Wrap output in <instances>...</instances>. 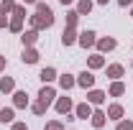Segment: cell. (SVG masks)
I'll use <instances>...</instances> for the list:
<instances>
[{"label": "cell", "mask_w": 133, "mask_h": 130, "mask_svg": "<svg viewBox=\"0 0 133 130\" xmlns=\"http://www.w3.org/2000/svg\"><path fill=\"white\" fill-rule=\"evenodd\" d=\"M51 23H54V13H36V16H31V26L38 31V28H49Z\"/></svg>", "instance_id": "obj_1"}, {"label": "cell", "mask_w": 133, "mask_h": 130, "mask_svg": "<svg viewBox=\"0 0 133 130\" xmlns=\"http://www.w3.org/2000/svg\"><path fill=\"white\" fill-rule=\"evenodd\" d=\"M54 97H56V92H54L51 87H44V89L38 92V99H41L44 105H51V99H54Z\"/></svg>", "instance_id": "obj_2"}, {"label": "cell", "mask_w": 133, "mask_h": 130, "mask_svg": "<svg viewBox=\"0 0 133 130\" xmlns=\"http://www.w3.org/2000/svg\"><path fill=\"white\" fill-rule=\"evenodd\" d=\"M62 41H64L66 46H72V44L77 41V33H74V26H66V28H64V36H62Z\"/></svg>", "instance_id": "obj_3"}, {"label": "cell", "mask_w": 133, "mask_h": 130, "mask_svg": "<svg viewBox=\"0 0 133 130\" xmlns=\"http://www.w3.org/2000/svg\"><path fill=\"white\" fill-rule=\"evenodd\" d=\"M56 110H59V115H69V110H72V99L62 97L59 102H56Z\"/></svg>", "instance_id": "obj_4"}, {"label": "cell", "mask_w": 133, "mask_h": 130, "mask_svg": "<svg viewBox=\"0 0 133 130\" xmlns=\"http://www.w3.org/2000/svg\"><path fill=\"white\" fill-rule=\"evenodd\" d=\"M77 84L87 89V87H92V84H95V77H92L90 71H84V74H79V79H77Z\"/></svg>", "instance_id": "obj_5"}, {"label": "cell", "mask_w": 133, "mask_h": 130, "mask_svg": "<svg viewBox=\"0 0 133 130\" xmlns=\"http://www.w3.org/2000/svg\"><path fill=\"white\" fill-rule=\"evenodd\" d=\"M87 99H90L92 105H102V102H105V92H100V89H92V92L87 95Z\"/></svg>", "instance_id": "obj_6"}, {"label": "cell", "mask_w": 133, "mask_h": 130, "mask_svg": "<svg viewBox=\"0 0 133 130\" xmlns=\"http://www.w3.org/2000/svg\"><path fill=\"white\" fill-rule=\"evenodd\" d=\"M77 41H79V44H82L84 49H87V46H92V44H95V33H92V31H84L82 36L77 38Z\"/></svg>", "instance_id": "obj_7"}, {"label": "cell", "mask_w": 133, "mask_h": 130, "mask_svg": "<svg viewBox=\"0 0 133 130\" xmlns=\"http://www.w3.org/2000/svg\"><path fill=\"white\" fill-rule=\"evenodd\" d=\"M21 38H23V46H33V44H36V38H38V33H36V28H33V31H26Z\"/></svg>", "instance_id": "obj_8"}, {"label": "cell", "mask_w": 133, "mask_h": 130, "mask_svg": "<svg viewBox=\"0 0 133 130\" xmlns=\"http://www.w3.org/2000/svg\"><path fill=\"white\" fill-rule=\"evenodd\" d=\"M23 61H26V64H36V61H38V51L36 49H26L23 51Z\"/></svg>", "instance_id": "obj_9"}, {"label": "cell", "mask_w": 133, "mask_h": 130, "mask_svg": "<svg viewBox=\"0 0 133 130\" xmlns=\"http://www.w3.org/2000/svg\"><path fill=\"white\" fill-rule=\"evenodd\" d=\"M77 117H79V120H87V117H92V107H90L87 102H84V105H79V107H77Z\"/></svg>", "instance_id": "obj_10"}, {"label": "cell", "mask_w": 133, "mask_h": 130, "mask_svg": "<svg viewBox=\"0 0 133 130\" xmlns=\"http://www.w3.org/2000/svg\"><path fill=\"white\" fill-rule=\"evenodd\" d=\"M108 117H110V120H120V117H123V107H120V105H110V107H108Z\"/></svg>", "instance_id": "obj_11"}, {"label": "cell", "mask_w": 133, "mask_h": 130, "mask_svg": "<svg viewBox=\"0 0 133 130\" xmlns=\"http://www.w3.org/2000/svg\"><path fill=\"white\" fill-rule=\"evenodd\" d=\"M59 84H62L64 89H72V87L77 84V79H74L72 74H62V77H59Z\"/></svg>", "instance_id": "obj_12"}, {"label": "cell", "mask_w": 133, "mask_h": 130, "mask_svg": "<svg viewBox=\"0 0 133 130\" xmlns=\"http://www.w3.org/2000/svg\"><path fill=\"white\" fill-rule=\"evenodd\" d=\"M97 49H100V51L115 49V38H100V41H97Z\"/></svg>", "instance_id": "obj_13"}, {"label": "cell", "mask_w": 133, "mask_h": 130, "mask_svg": "<svg viewBox=\"0 0 133 130\" xmlns=\"http://www.w3.org/2000/svg\"><path fill=\"white\" fill-rule=\"evenodd\" d=\"M13 102H16V107H26L28 105V95L26 92H16L13 95Z\"/></svg>", "instance_id": "obj_14"}, {"label": "cell", "mask_w": 133, "mask_h": 130, "mask_svg": "<svg viewBox=\"0 0 133 130\" xmlns=\"http://www.w3.org/2000/svg\"><path fill=\"white\" fill-rule=\"evenodd\" d=\"M92 10V0H79V5H77V13L79 16H87Z\"/></svg>", "instance_id": "obj_15"}, {"label": "cell", "mask_w": 133, "mask_h": 130, "mask_svg": "<svg viewBox=\"0 0 133 130\" xmlns=\"http://www.w3.org/2000/svg\"><path fill=\"white\" fill-rule=\"evenodd\" d=\"M87 64L92 66V69H100V66L105 64V59H102V56H100V54H92V56H90V59H87Z\"/></svg>", "instance_id": "obj_16"}, {"label": "cell", "mask_w": 133, "mask_h": 130, "mask_svg": "<svg viewBox=\"0 0 133 130\" xmlns=\"http://www.w3.org/2000/svg\"><path fill=\"white\" fill-rule=\"evenodd\" d=\"M105 117H108V115L105 112H92V125H95V128H102V125H105Z\"/></svg>", "instance_id": "obj_17"}, {"label": "cell", "mask_w": 133, "mask_h": 130, "mask_svg": "<svg viewBox=\"0 0 133 130\" xmlns=\"http://www.w3.org/2000/svg\"><path fill=\"white\" fill-rule=\"evenodd\" d=\"M13 87H16V82L10 79V77H3V79H0V89H3V92H13Z\"/></svg>", "instance_id": "obj_18"}, {"label": "cell", "mask_w": 133, "mask_h": 130, "mask_svg": "<svg viewBox=\"0 0 133 130\" xmlns=\"http://www.w3.org/2000/svg\"><path fill=\"white\" fill-rule=\"evenodd\" d=\"M108 77H113V79L123 77V66H120V64H113V66H108Z\"/></svg>", "instance_id": "obj_19"}, {"label": "cell", "mask_w": 133, "mask_h": 130, "mask_svg": "<svg viewBox=\"0 0 133 130\" xmlns=\"http://www.w3.org/2000/svg\"><path fill=\"white\" fill-rule=\"evenodd\" d=\"M41 79H44V84H46V82H54V79H56V71H54L51 66H46V69L41 71Z\"/></svg>", "instance_id": "obj_20"}, {"label": "cell", "mask_w": 133, "mask_h": 130, "mask_svg": "<svg viewBox=\"0 0 133 130\" xmlns=\"http://www.w3.org/2000/svg\"><path fill=\"white\" fill-rule=\"evenodd\" d=\"M123 92H125V87H123V82H113V87H110V95H113V97H120Z\"/></svg>", "instance_id": "obj_21"}, {"label": "cell", "mask_w": 133, "mask_h": 130, "mask_svg": "<svg viewBox=\"0 0 133 130\" xmlns=\"http://www.w3.org/2000/svg\"><path fill=\"white\" fill-rule=\"evenodd\" d=\"M21 26H23V16H16L10 20V31L13 33H21Z\"/></svg>", "instance_id": "obj_22"}, {"label": "cell", "mask_w": 133, "mask_h": 130, "mask_svg": "<svg viewBox=\"0 0 133 130\" xmlns=\"http://www.w3.org/2000/svg\"><path fill=\"white\" fill-rule=\"evenodd\" d=\"M0 122H13V110H10V107L0 110Z\"/></svg>", "instance_id": "obj_23"}, {"label": "cell", "mask_w": 133, "mask_h": 130, "mask_svg": "<svg viewBox=\"0 0 133 130\" xmlns=\"http://www.w3.org/2000/svg\"><path fill=\"white\" fill-rule=\"evenodd\" d=\"M77 18H79V13H77V10L66 13V26H77Z\"/></svg>", "instance_id": "obj_24"}, {"label": "cell", "mask_w": 133, "mask_h": 130, "mask_svg": "<svg viewBox=\"0 0 133 130\" xmlns=\"http://www.w3.org/2000/svg\"><path fill=\"white\" fill-rule=\"evenodd\" d=\"M13 8H16V3H13V0H3V5H0V10H3V13H10Z\"/></svg>", "instance_id": "obj_25"}, {"label": "cell", "mask_w": 133, "mask_h": 130, "mask_svg": "<svg viewBox=\"0 0 133 130\" xmlns=\"http://www.w3.org/2000/svg\"><path fill=\"white\" fill-rule=\"evenodd\" d=\"M46 107H49V105H44V102L38 99V102L33 105V112H36V115H44V112H46Z\"/></svg>", "instance_id": "obj_26"}, {"label": "cell", "mask_w": 133, "mask_h": 130, "mask_svg": "<svg viewBox=\"0 0 133 130\" xmlns=\"http://www.w3.org/2000/svg\"><path fill=\"white\" fill-rule=\"evenodd\" d=\"M118 130H133V122L131 120H120L118 122Z\"/></svg>", "instance_id": "obj_27"}, {"label": "cell", "mask_w": 133, "mask_h": 130, "mask_svg": "<svg viewBox=\"0 0 133 130\" xmlns=\"http://www.w3.org/2000/svg\"><path fill=\"white\" fill-rule=\"evenodd\" d=\"M51 8L46 5V3H36V13H49Z\"/></svg>", "instance_id": "obj_28"}, {"label": "cell", "mask_w": 133, "mask_h": 130, "mask_svg": "<svg viewBox=\"0 0 133 130\" xmlns=\"http://www.w3.org/2000/svg\"><path fill=\"white\" fill-rule=\"evenodd\" d=\"M46 130H64V128H62V122H56V120H54V122L46 125Z\"/></svg>", "instance_id": "obj_29"}, {"label": "cell", "mask_w": 133, "mask_h": 130, "mask_svg": "<svg viewBox=\"0 0 133 130\" xmlns=\"http://www.w3.org/2000/svg\"><path fill=\"white\" fill-rule=\"evenodd\" d=\"M13 130H26V122H13Z\"/></svg>", "instance_id": "obj_30"}, {"label": "cell", "mask_w": 133, "mask_h": 130, "mask_svg": "<svg viewBox=\"0 0 133 130\" xmlns=\"http://www.w3.org/2000/svg\"><path fill=\"white\" fill-rule=\"evenodd\" d=\"M118 3H120V5H123V8H125V5H131L133 0H118Z\"/></svg>", "instance_id": "obj_31"}, {"label": "cell", "mask_w": 133, "mask_h": 130, "mask_svg": "<svg viewBox=\"0 0 133 130\" xmlns=\"http://www.w3.org/2000/svg\"><path fill=\"white\" fill-rule=\"evenodd\" d=\"M0 26H5V13L0 10Z\"/></svg>", "instance_id": "obj_32"}, {"label": "cell", "mask_w": 133, "mask_h": 130, "mask_svg": "<svg viewBox=\"0 0 133 130\" xmlns=\"http://www.w3.org/2000/svg\"><path fill=\"white\" fill-rule=\"evenodd\" d=\"M5 69V56H0V71Z\"/></svg>", "instance_id": "obj_33"}, {"label": "cell", "mask_w": 133, "mask_h": 130, "mask_svg": "<svg viewBox=\"0 0 133 130\" xmlns=\"http://www.w3.org/2000/svg\"><path fill=\"white\" fill-rule=\"evenodd\" d=\"M97 3H100V5H105V3H108V0H97Z\"/></svg>", "instance_id": "obj_34"}, {"label": "cell", "mask_w": 133, "mask_h": 130, "mask_svg": "<svg viewBox=\"0 0 133 130\" xmlns=\"http://www.w3.org/2000/svg\"><path fill=\"white\" fill-rule=\"evenodd\" d=\"M62 3H64V5H69V3H72V0H62Z\"/></svg>", "instance_id": "obj_35"}, {"label": "cell", "mask_w": 133, "mask_h": 130, "mask_svg": "<svg viewBox=\"0 0 133 130\" xmlns=\"http://www.w3.org/2000/svg\"><path fill=\"white\" fill-rule=\"evenodd\" d=\"M23 3H36V0H23Z\"/></svg>", "instance_id": "obj_36"}]
</instances>
